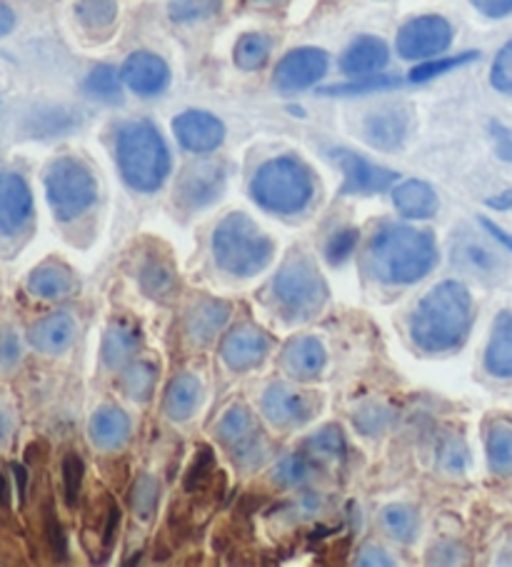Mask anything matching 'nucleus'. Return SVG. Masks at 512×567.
I'll list each match as a JSON object with an SVG mask.
<instances>
[{
	"mask_svg": "<svg viewBox=\"0 0 512 567\" xmlns=\"http://www.w3.org/2000/svg\"><path fill=\"white\" fill-rule=\"evenodd\" d=\"M408 125H410L408 107L388 105L368 115L362 133H366V141L372 145V148L398 151L408 135Z\"/></svg>",
	"mask_w": 512,
	"mask_h": 567,
	"instance_id": "nucleus-18",
	"label": "nucleus"
},
{
	"mask_svg": "<svg viewBox=\"0 0 512 567\" xmlns=\"http://www.w3.org/2000/svg\"><path fill=\"white\" fill-rule=\"evenodd\" d=\"M270 350V340L260 328L238 326L223 338L221 358L233 373H248L258 368Z\"/></svg>",
	"mask_w": 512,
	"mask_h": 567,
	"instance_id": "nucleus-12",
	"label": "nucleus"
},
{
	"mask_svg": "<svg viewBox=\"0 0 512 567\" xmlns=\"http://www.w3.org/2000/svg\"><path fill=\"white\" fill-rule=\"evenodd\" d=\"M250 195L263 210L295 215L310 205L315 178L303 161L285 155L260 165L250 181Z\"/></svg>",
	"mask_w": 512,
	"mask_h": 567,
	"instance_id": "nucleus-5",
	"label": "nucleus"
},
{
	"mask_svg": "<svg viewBox=\"0 0 512 567\" xmlns=\"http://www.w3.org/2000/svg\"><path fill=\"white\" fill-rule=\"evenodd\" d=\"M161 505V483L153 475H137L131 487V511L137 520L147 523Z\"/></svg>",
	"mask_w": 512,
	"mask_h": 567,
	"instance_id": "nucleus-34",
	"label": "nucleus"
},
{
	"mask_svg": "<svg viewBox=\"0 0 512 567\" xmlns=\"http://www.w3.org/2000/svg\"><path fill=\"white\" fill-rule=\"evenodd\" d=\"M231 306L225 300L203 298L185 316V332L195 346H208L228 326Z\"/></svg>",
	"mask_w": 512,
	"mask_h": 567,
	"instance_id": "nucleus-19",
	"label": "nucleus"
},
{
	"mask_svg": "<svg viewBox=\"0 0 512 567\" xmlns=\"http://www.w3.org/2000/svg\"><path fill=\"white\" fill-rule=\"evenodd\" d=\"M121 78L135 95L153 97L163 93L167 83H171V68H167L161 55L151 51H137L123 63Z\"/></svg>",
	"mask_w": 512,
	"mask_h": 567,
	"instance_id": "nucleus-17",
	"label": "nucleus"
},
{
	"mask_svg": "<svg viewBox=\"0 0 512 567\" xmlns=\"http://www.w3.org/2000/svg\"><path fill=\"white\" fill-rule=\"evenodd\" d=\"M21 360V340L13 330L0 332V368H13Z\"/></svg>",
	"mask_w": 512,
	"mask_h": 567,
	"instance_id": "nucleus-48",
	"label": "nucleus"
},
{
	"mask_svg": "<svg viewBox=\"0 0 512 567\" xmlns=\"http://www.w3.org/2000/svg\"><path fill=\"white\" fill-rule=\"evenodd\" d=\"M478 58H480V53L470 51V53H462V55H455V58H440V61H422L420 65H416V68H412V71H410V81H412V83L432 81V78L455 71V68L468 65V63H472V61H478Z\"/></svg>",
	"mask_w": 512,
	"mask_h": 567,
	"instance_id": "nucleus-41",
	"label": "nucleus"
},
{
	"mask_svg": "<svg viewBox=\"0 0 512 567\" xmlns=\"http://www.w3.org/2000/svg\"><path fill=\"white\" fill-rule=\"evenodd\" d=\"M263 415L275 427H300L313 417V400L290 385L275 383L263 395Z\"/></svg>",
	"mask_w": 512,
	"mask_h": 567,
	"instance_id": "nucleus-16",
	"label": "nucleus"
},
{
	"mask_svg": "<svg viewBox=\"0 0 512 567\" xmlns=\"http://www.w3.org/2000/svg\"><path fill=\"white\" fill-rule=\"evenodd\" d=\"M45 533H48V543H51V550L55 553V557H61V560H65V557H68V537L63 533L61 523H58L55 517H53V513H48Z\"/></svg>",
	"mask_w": 512,
	"mask_h": 567,
	"instance_id": "nucleus-49",
	"label": "nucleus"
},
{
	"mask_svg": "<svg viewBox=\"0 0 512 567\" xmlns=\"http://www.w3.org/2000/svg\"><path fill=\"white\" fill-rule=\"evenodd\" d=\"M382 523L390 537L400 543H412L418 535V513L410 505H388L382 511Z\"/></svg>",
	"mask_w": 512,
	"mask_h": 567,
	"instance_id": "nucleus-38",
	"label": "nucleus"
},
{
	"mask_svg": "<svg viewBox=\"0 0 512 567\" xmlns=\"http://www.w3.org/2000/svg\"><path fill=\"white\" fill-rule=\"evenodd\" d=\"M480 223H482V228H485L492 238H495L498 243H502V246H505L512 252V236H510V233H505V230L500 228V225H495V223L488 220V218H482Z\"/></svg>",
	"mask_w": 512,
	"mask_h": 567,
	"instance_id": "nucleus-55",
	"label": "nucleus"
},
{
	"mask_svg": "<svg viewBox=\"0 0 512 567\" xmlns=\"http://www.w3.org/2000/svg\"><path fill=\"white\" fill-rule=\"evenodd\" d=\"M488 205H490V208H498V210H508V208H512V190L502 193L500 198H490V200H488Z\"/></svg>",
	"mask_w": 512,
	"mask_h": 567,
	"instance_id": "nucleus-59",
	"label": "nucleus"
},
{
	"mask_svg": "<svg viewBox=\"0 0 512 567\" xmlns=\"http://www.w3.org/2000/svg\"><path fill=\"white\" fill-rule=\"evenodd\" d=\"M258 3H265V6H275V3H283V0H258Z\"/></svg>",
	"mask_w": 512,
	"mask_h": 567,
	"instance_id": "nucleus-61",
	"label": "nucleus"
},
{
	"mask_svg": "<svg viewBox=\"0 0 512 567\" xmlns=\"http://www.w3.org/2000/svg\"><path fill=\"white\" fill-rule=\"evenodd\" d=\"M328 353L318 338H293L283 350V365L295 380H313L322 373Z\"/></svg>",
	"mask_w": 512,
	"mask_h": 567,
	"instance_id": "nucleus-22",
	"label": "nucleus"
},
{
	"mask_svg": "<svg viewBox=\"0 0 512 567\" xmlns=\"http://www.w3.org/2000/svg\"><path fill=\"white\" fill-rule=\"evenodd\" d=\"M303 453H308L313 461L325 463V461H342L348 453L346 435L338 425H325L318 433L310 435L303 443Z\"/></svg>",
	"mask_w": 512,
	"mask_h": 567,
	"instance_id": "nucleus-30",
	"label": "nucleus"
},
{
	"mask_svg": "<svg viewBox=\"0 0 512 567\" xmlns=\"http://www.w3.org/2000/svg\"><path fill=\"white\" fill-rule=\"evenodd\" d=\"M455 262L465 270L480 272V276H492L500 268L498 252H492L478 240H462L460 246H455Z\"/></svg>",
	"mask_w": 512,
	"mask_h": 567,
	"instance_id": "nucleus-33",
	"label": "nucleus"
},
{
	"mask_svg": "<svg viewBox=\"0 0 512 567\" xmlns=\"http://www.w3.org/2000/svg\"><path fill=\"white\" fill-rule=\"evenodd\" d=\"M270 58V41L263 33H245L235 45V65L243 71H260Z\"/></svg>",
	"mask_w": 512,
	"mask_h": 567,
	"instance_id": "nucleus-36",
	"label": "nucleus"
},
{
	"mask_svg": "<svg viewBox=\"0 0 512 567\" xmlns=\"http://www.w3.org/2000/svg\"><path fill=\"white\" fill-rule=\"evenodd\" d=\"M358 565L362 567H392V560L378 545H362L358 553Z\"/></svg>",
	"mask_w": 512,
	"mask_h": 567,
	"instance_id": "nucleus-51",
	"label": "nucleus"
},
{
	"mask_svg": "<svg viewBox=\"0 0 512 567\" xmlns=\"http://www.w3.org/2000/svg\"><path fill=\"white\" fill-rule=\"evenodd\" d=\"M332 158L338 161L346 175V185H342V193L346 195H372L388 190L392 183L398 181L396 171L380 168V165H372L370 161L362 158L358 153L350 151H335Z\"/></svg>",
	"mask_w": 512,
	"mask_h": 567,
	"instance_id": "nucleus-14",
	"label": "nucleus"
},
{
	"mask_svg": "<svg viewBox=\"0 0 512 567\" xmlns=\"http://www.w3.org/2000/svg\"><path fill=\"white\" fill-rule=\"evenodd\" d=\"M225 181H228V173H225V165L218 161H195L188 168L181 173L178 188V203L188 210H201L208 208L215 203L225 190Z\"/></svg>",
	"mask_w": 512,
	"mask_h": 567,
	"instance_id": "nucleus-10",
	"label": "nucleus"
},
{
	"mask_svg": "<svg viewBox=\"0 0 512 567\" xmlns=\"http://www.w3.org/2000/svg\"><path fill=\"white\" fill-rule=\"evenodd\" d=\"M452 43V28L442 16L412 18L398 31V53L406 61H430L446 53Z\"/></svg>",
	"mask_w": 512,
	"mask_h": 567,
	"instance_id": "nucleus-9",
	"label": "nucleus"
},
{
	"mask_svg": "<svg viewBox=\"0 0 512 567\" xmlns=\"http://www.w3.org/2000/svg\"><path fill=\"white\" fill-rule=\"evenodd\" d=\"M83 475H85V465L81 461V455L68 453L63 457V495L68 507L78 505V495H81L83 487Z\"/></svg>",
	"mask_w": 512,
	"mask_h": 567,
	"instance_id": "nucleus-44",
	"label": "nucleus"
},
{
	"mask_svg": "<svg viewBox=\"0 0 512 567\" xmlns=\"http://www.w3.org/2000/svg\"><path fill=\"white\" fill-rule=\"evenodd\" d=\"M485 18H505L512 13V0H470Z\"/></svg>",
	"mask_w": 512,
	"mask_h": 567,
	"instance_id": "nucleus-52",
	"label": "nucleus"
},
{
	"mask_svg": "<svg viewBox=\"0 0 512 567\" xmlns=\"http://www.w3.org/2000/svg\"><path fill=\"white\" fill-rule=\"evenodd\" d=\"M430 563H462V557H460V547L455 545V543H450V545H438L436 550H432V557H430Z\"/></svg>",
	"mask_w": 512,
	"mask_h": 567,
	"instance_id": "nucleus-54",
	"label": "nucleus"
},
{
	"mask_svg": "<svg viewBox=\"0 0 512 567\" xmlns=\"http://www.w3.org/2000/svg\"><path fill=\"white\" fill-rule=\"evenodd\" d=\"M11 471H13V477H16V483H18V497H21V501H25V487H28V471L23 465H18V463H13L11 465Z\"/></svg>",
	"mask_w": 512,
	"mask_h": 567,
	"instance_id": "nucleus-57",
	"label": "nucleus"
},
{
	"mask_svg": "<svg viewBox=\"0 0 512 567\" xmlns=\"http://www.w3.org/2000/svg\"><path fill=\"white\" fill-rule=\"evenodd\" d=\"M472 328V296L458 280H446L418 302L410 318L412 343L426 353H450Z\"/></svg>",
	"mask_w": 512,
	"mask_h": 567,
	"instance_id": "nucleus-2",
	"label": "nucleus"
},
{
	"mask_svg": "<svg viewBox=\"0 0 512 567\" xmlns=\"http://www.w3.org/2000/svg\"><path fill=\"white\" fill-rule=\"evenodd\" d=\"M392 203L410 220H428L438 213V195L422 181H406L392 190Z\"/></svg>",
	"mask_w": 512,
	"mask_h": 567,
	"instance_id": "nucleus-26",
	"label": "nucleus"
},
{
	"mask_svg": "<svg viewBox=\"0 0 512 567\" xmlns=\"http://www.w3.org/2000/svg\"><path fill=\"white\" fill-rule=\"evenodd\" d=\"M485 368L490 375L510 380L512 378V312L505 310L495 318L492 336L485 350Z\"/></svg>",
	"mask_w": 512,
	"mask_h": 567,
	"instance_id": "nucleus-24",
	"label": "nucleus"
},
{
	"mask_svg": "<svg viewBox=\"0 0 512 567\" xmlns=\"http://www.w3.org/2000/svg\"><path fill=\"white\" fill-rule=\"evenodd\" d=\"M121 81L113 65H95L85 78V93L91 97H98L103 103H115L121 101Z\"/></svg>",
	"mask_w": 512,
	"mask_h": 567,
	"instance_id": "nucleus-37",
	"label": "nucleus"
},
{
	"mask_svg": "<svg viewBox=\"0 0 512 567\" xmlns=\"http://www.w3.org/2000/svg\"><path fill=\"white\" fill-rule=\"evenodd\" d=\"M213 256L221 270L250 278L270 266L275 246L248 215L231 213L213 233Z\"/></svg>",
	"mask_w": 512,
	"mask_h": 567,
	"instance_id": "nucleus-4",
	"label": "nucleus"
},
{
	"mask_svg": "<svg viewBox=\"0 0 512 567\" xmlns=\"http://www.w3.org/2000/svg\"><path fill=\"white\" fill-rule=\"evenodd\" d=\"M390 420V413L386 408L380 405H366L356 413V427L360 430L362 435H376L380 433L386 423Z\"/></svg>",
	"mask_w": 512,
	"mask_h": 567,
	"instance_id": "nucleus-47",
	"label": "nucleus"
},
{
	"mask_svg": "<svg viewBox=\"0 0 512 567\" xmlns=\"http://www.w3.org/2000/svg\"><path fill=\"white\" fill-rule=\"evenodd\" d=\"M11 433V417H8L6 410H0V443Z\"/></svg>",
	"mask_w": 512,
	"mask_h": 567,
	"instance_id": "nucleus-60",
	"label": "nucleus"
},
{
	"mask_svg": "<svg viewBox=\"0 0 512 567\" xmlns=\"http://www.w3.org/2000/svg\"><path fill=\"white\" fill-rule=\"evenodd\" d=\"M173 133L185 151L205 155L221 148L225 125L213 113L185 111L173 121Z\"/></svg>",
	"mask_w": 512,
	"mask_h": 567,
	"instance_id": "nucleus-15",
	"label": "nucleus"
},
{
	"mask_svg": "<svg viewBox=\"0 0 512 567\" xmlns=\"http://www.w3.org/2000/svg\"><path fill=\"white\" fill-rule=\"evenodd\" d=\"M75 16L88 31H107L117 18V0H78Z\"/></svg>",
	"mask_w": 512,
	"mask_h": 567,
	"instance_id": "nucleus-35",
	"label": "nucleus"
},
{
	"mask_svg": "<svg viewBox=\"0 0 512 567\" xmlns=\"http://www.w3.org/2000/svg\"><path fill=\"white\" fill-rule=\"evenodd\" d=\"M155 378H157V370L153 363H145V360H137L131 368L123 373L121 380V388L127 398L133 400H147L153 395V388H155Z\"/></svg>",
	"mask_w": 512,
	"mask_h": 567,
	"instance_id": "nucleus-39",
	"label": "nucleus"
},
{
	"mask_svg": "<svg viewBox=\"0 0 512 567\" xmlns=\"http://www.w3.org/2000/svg\"><path fill=\"white\" fill-rule=\"evenodd\" d=\"M33 218V193L23 175L0 173V236H16Z\"/></svg>",
	"mask_w": 512,
	"mask_h": 567,
	"instance_id": "nucleus-13",
	"label": "nucleus"
},
{
	"mask_svg": "<svg viewBox=\"0 0 512 567\" xmlns=\"http://www.w3.org/2000/svg\"><path fill=\"white\" fill-rule=\"evenodd\" d=\"M492 135H495V151L500 158L512 163V133L502 128L500 123H492Z\"/></svg>",
	"mask_w": 512,
	"mask_h": 567,
	"instance_id": "nucleus-53",
	"label": "nucleus"
},
{
	"mask_svg": "<svg viewBox=\"0 0 512 567\" xmlns=\"http://www.w3.org/2000/svg\"><path fill=\"white\" fill-rule=\"evenodd\" d=\"M221 475L215 471V457L211 447H201V453L195 455L188 475H185V493H203L205 487L213 483V477Z\"/></svg>",
	"mask_w": 512,
	"mask_h": 567,
	"instance_id": "nucleus-42",
	"label": "nucleus"
},
{
	"mask_svg": "<svg viewBox=\"0 0 512 567\" xmlns=\"http://www.w3.org/2000/svg\"><path fill=\"white\" fill-rule=\"evenodd\" d=\"M218 440L228 450L235 465L255 467L268 455V440L255 415L245 405H233L218 423Z\"/></svg>",
	"mask_w": 512,
	"mask_h": 567,
	"instance_id": "nucleus-8",
	"label": "nucleus"
},
{
	"mask_svg": "<svg viewBox=\"0 0 512 567\" xmlns=\"http://www.w3.org/2000/svg\"><path fill=\"white\" fill-rule=\"evenodd\" d=\"M117 527H121V507L115 503H107V515H105V527H103V553L107 555L115 545Z\"/></svg>",
	"mask_w": 512,
	"mask_h": 567,
	"instance_id": "nucleus-50",
	"label": "nucleus"
},
{
	"mask_svg": "<svg viewBox=\"0 0 512 567\" xmlns=\"http://www.w3.org/2000/svg\"><path fill=\"white\" fill-rule=\"evenodd\" d=\"M137 348H141V330L131 320H115L103 338V363L113 370L123 368L137 353Z\"/></svg>",
	"mask_w": 512,
	"mask_h": 567,
	"instance_id": "nucleus-25",
	"label": "nucleus"
},
{
	"mask_svg": "<svg viewBox=\"0 0 512 567\" xmlns=\"http://www.w3.org/2000/svg\"><path fill=\"white\" fill-rule=\"evenodd\" d=\"M400 81L390 75H366L358 78L348 85H330L322 87V95H360V93H376V91H388V87H398Z\"/></svg>",
	"mask_w": 512,
	"mask_h": 567,
	"instance_id": "nucleus-43",
	"label": "nucleus"
},
{
	"mask_svg": "<svg viewBox=\"0 0 512 567\" xmlns=\"http://www.w3.org/2000/svg\"><path fill=\"white\" fill-rule=\"evenodd\" d=\"M75 340V322L68 312H53L38 322H33L28 330V343H31L38 353L45 355H61Z\"/></svg>",
	"mask_w": 512,
	"mask_h": 567,
	"instance_id": "nucleus-20",
	"label": "nucleus"
},
{
	"mask_svg": "<svg viewBox=\"0 0 512 567\" xmlns=\"http://www.w3.org/2000/svg\"><path fill=\"white\" fill-rule=\"evenodd\" d=\"M45 195L58 220L71 223L93 208L98 185L88 165L75 158H58L45 171Z\"/></svg>",
	"mask_w": 512,
	"mask_h": 567,
	"instance_id": "nucleus-7",
	"label": "nucleus"
},
{
	"mask_svg": "<svg viewBox=\"0 0 512 567\" xmlns=\"http://www.w3.org/2000/svg\"><path fill=\"white\" fill-rule=\"evenodd\" d=\"M436 266L438 246L432 233L398 223H382L376 228L362 256L368 276L386 286H410L426 278Z\"/></svg>",
	"mask_w": 512,
	"mask_h": 567,
	"instance_id": "nucleus-1",
	"label": "nucleus"
},
{
	"mask_svg": "<svg viewBox=\"0 0 512 567\" xmlns=\"http://www.w3.org/2000/svg\"><path fill=\"white\" fill-rule=\"evenodd\" d=\"M0 507H11V483L3 471H0Z\"/></svg>",
	"mask_w": 512,
	"mask_h": 567,
	"instance_id": "nucleus-58",
	"label": "nucleus"
},
{
	"mask_svg": "<svg viewBox=\"0 0 512 567\" xmlns=\"http://www.w3.org/2000/svg\"><path fill=\"white\" fill-rule=\"evenodd\" d=\"M358 236L360 233L356 228H342L335 233V236L328 240V246H325V258H328L330 266H342V262L356 252Z\"/></svg>",
	"mask_w": 512,
	"mask_h": 567,
	"instance_id": "nucleus-45",
	"label": "nucleus"
},
{
	"mask_svg": "<svg viewBox=\"0 0 512 567\" xmlns=\"http://www.w3.org/2000/svg\"><path fill=\"white\" fill-rule=\"evenodd\" d=\"M221 11V0H171L167 13L175 23H193Z\"/></svg>",
	"mask_w": 512,
	"mask_h": 567,
	"instance_id": "nucleus-40",
	"label": "nucleus"
},
{
	"mask_svg": "<svg viewBox=\"0 0 512 567\" xmlns=\"http://www.w3.org/2000/svg\"><path fill=\"white\" fill-rule=\"evenodd\" d=\"M490 83L495 91L512 95V41L500 48V53L495 55V63H492L490 71Z\"/></svg>",
	"mask_w": 512,
	"mask_h": 567,
	"instance_id": "nucleus-46",
	"label": "nucleus"
},
{
	"mask_svg": "<svg viewBox=\"0 0 512 567\" xmlns=\"http://www.w3.org/2000/svg\"><path fill=\"white\" fill-rule=\"evenodd\" d=\"M388 65V45L376 35H360L340 58V71L350 78L376 75Z\"/></svg>",
	"mask_w": 512,
	"mask_h": 567,
	"instance_id": "nucleus-21",
	"label": "nucleus"
},
{
	"mask_svg": "<svg viewBox=\"0 0 512 567\" xmlns=\"http://www.w3.org/2000/svg\"><path fill=\"white\" fill-rule=\"evenodd\" d=\"M117 168L137 193H155L171 175V153L151 121L123 125L115 138Z\"/></svg>",
	"mask_w": 512,
	"mask_h": 567,
	"instance_id": "nucleus-3",
	"label": "nucleus"
},
{
	"mask_svg": "<svg viewBox=\"0 0 512 567\" xmlns=\"http://www.w3.org/2000/svg\"><path fill=\"white\" fill-rule=\"evenodd\" d=\"M203 398V385L198 383V378L193 375H178L171 380V385L165 388V400H163V410L171 420H188L195 408L201 405Z\"/></svg>",
	"mask_w": 512,
	"mask_h": 567,
	"instance_id": "nucleus-27",
	"label": "nucleus"
},
{
	"mask_svg": "<svg viewBox=\"0 0 512 567\" xmlns=\"http://www.w3.org/2000/svg\"><path fill=\"white\" fill-rule=\"evenodd\" d=\"M88 433H91L95 447L113 453V450H121L127 443V437H131V417L121 408L105 405L93 413Z\"/></svg>",
	"mask_w": 512,
	"mask_h": 567,
	"instance_id": "nucleus-23",
	"label": "nucleus"
},
{
	"mask_svg": "<svg viewBox=\"0 0 512 567\" xmlns=\"http://www.w3.org/2000/svg\"><path fill=\"white\" fill-rule=\"evenodd\" d=\"M141 286L151 298H165L178 286V278H175L171 262L163 258H151L141 268Z\"/></svg>",
	"mask_w": 512,
	"mask_h": 567,
	"instance_id": "nucleus-31",
	"label": "nucleus"
},
{
	"mask_svg": "<svg viewBox=\"0 0 512 567\" xmlns=\"http://www.w3.org/2000/svg\"><path fill=\"white\" fill-rule=\"evenodd\" d=\"M16 28V13L11 11V6L0 3V38L8 35Z\"/></svg>",
	"mask_w": 512,
	"mask_h": 567,
	"instance_id": "nucleus-56",
	"label": "nucleus"
},
{
	"mask_svg": "<svg viewBox=\"0 0 512 567\" xmlns=\"http://www.w3.org/2000/svg\"><path fill=\"white\" fill-rule=\"evenodd\" d=\"M490 471L500 477H512V423L510 420H495L488 427L485 437Z\"/></svg>",
	"mask_w": 512,
	"mask_h": 567,
	"instance_id": "nucleus-29",
	"label": "nucleus"
},
{
	"mask_svg": "<svg viewBox=\"0 0 512 567\" xmlns=\"http://www.w3.org/2000/svg\"><path fill=\"white\" fill-rule=\"evenodd\" d=\"M75 288V278L73 272L68 270L61 262H45V266L35 268L28 278V290L33 292L38 298L45 300H55L63 298L68 292H73Z\"/></svg>",
	"mask_w": 512,
	"mask_h": 567,
	"instance_id": "nucleus-28",
	"label": "nucleus"
},
{
	"mask_svg": "<svg viewBox=\"0 0 512 567\" xmlns=\"http://www.w3.org/2000/svg\"><path fill=\"white\" fill-rule=\"evenodd\" d=\"M275 302L288 320H310L328 300V286L308 256H293L283 262L273 280Z\"/></svg>",
	"mask_w": 512,
	"mask_h": 567,
	"instance_id": "nucleus-6",
	"label": "nucleus"
},
{
	"mask_svg": "<svg viewBox=\"0 0 512 567\" xmlns=\"http://www.w3.org/2000/svg\"><path fill=\"white\" fill-rule=\"evenodd\" d=\"M315 473H318V461H313L308 453H293L275 465L273 477L283 487H298L313 481Z\"/></svg>",
	"mask_w": 512,
	"mask_h": 567,
	"instance_id": "nucleus-32",
	"label": "nucleus"
},
{
	"mask_svg": "<svg viewBox=\"0 0 512 567\" xmlns=\"http://www.w3.org/2000/svg\"><path fill=\"white\" fill-rule=\"evenodd\" d=\"M328 71V53L320 48H295L275 68L273 81L285 93L305 91L320 81Z\"/></svg>",
	"mask_w": 512,
	"mask_h": 567,
	"instance_id": "nucleus-11",
	"label": "nucleus"
}]
</instances>
